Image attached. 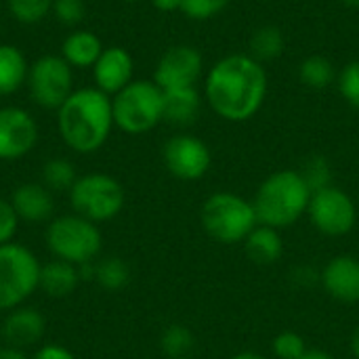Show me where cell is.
Returning <instances> with one entry per match:
<instances>
[{"mask_svg": "<svg viewBox=\"0 0 359 359\" xmlns=\"http://www.w3.org/2000/svg\"><path fill=\"white\" fill-rule=\"evenodd\" d=\"M80 284V273L78 267L65 261H50L48 265H42L40 269V286L48 297L53 299H63L69 297Z\"/></svg>", "mask_w": 359, "mask_h": 359, "instance_id": "obj_21", "label": "cell"}, {"mask_svg": "<svg viewBox=\"0 0 359 359\" xmlns=\"http://www.w3.org/2000/svg\"><path fill=\"white\" fill-rule=\"evenodd\" d=\"M343 4H347V6H351V8H359V0H341Z\"/></svg>", "mask_w": 359, "mask_h": 359, "instance_id": "obj_41", "label": "cell"}, {"mask_svg": "<svg viewBox=\"0 0 359 359\" xmlns=\"http://www.w3.org/2000/svg\"><path fill=\"white\" fill-rule=\"evenodd\" d=\"M27 74L25 55L13 44H0V97L17 93L27 82Z\"/></svg>", "mask_w": 359, "mask_h": 359, "instance_id": "obj_22", "label": "cell"}, {"mask_svg": "<svg viewBox=\"0 0 359 359\" xmlns=\"http://www.w3.org/2000/svg\"><path fill=\"white\" fill-rule=\"evenodd\" d=\"M0 347H2V334H0Z\"/></svg>", "mask_w": 359, "mask_h": 359, "instance_id": "obj_43", "label": "cell"}, {"mask_svg": "<svg viewBox=\"0 0 359 359\" xmlns=\"http://www.w3.org/2000/svg\"><path fill=\"white\" fill-rule=\"evenodd\" d=\"M337 82H339V90H341L343 99L351 107L359 109V59L358 61H349L341 69Z\"/></svg>", "mask_w": 359, "mask_h": 359, "instance_id": "obj_32", "label": "cell"}, {"mask_svg": "<svg viewBox=\"0 0 359 359\" xmlns=\"http://www.w3.org/2000/svg\"><path fill=\"white\" fill-rule=\"evenodd\" d=\"M299 78L305 86L313 90H322V88H328L337 80V72L330 59H326L324 55H311L303 59L299 67Z\"/></svg>", "mask_w": 359, "mask_h": 359, "instance_id": "obj_24", "label": "cell"}, {"mask_svg": "<svg viewBox=\"0 0 359 359\" xmlns=\"http://www.w3.org/2000/svg\"><path fill=\"white\" fill-rule=\"evenodd\" d=\"M114 128L111 97L103 90H74L57 109V130L63 143L76 154H93L105 145Z\"/></svg>", "mask_w": 359, "mask_h": 359, "instance_id": "obj_2", "label": "cell"}, {"mask_svg": "<svg viewBox=\"0 0 359 359\" xmlns=\"http://www.w3.org/2000/svg\"><path fill=\"white\" fill-rule=\"evenodd\" d=\"M122 2H139V0H122Z\"/></svg>", "mask_w": 359, "mask_h": 359, "instance_id": "obj_42", "label": "cell"}, {"mask_svg": "<svg viewBox=\"0 0 359 359\" xmlns=\"http://www.w3.org/2000/svg\"><path fill=\"white\" fill-rule=\"evenodd\" d=\"M103 53V42L97 34L88 32V29H78L72 32L63 44H61V57L72 65V67H90L97 63V59Z\"/></svg>", "mask_w": 359, "mask_h": 359, "instance_id": "obj_19", "label": "cell"}, {"mask_svg": "<svg viewBox=\"0 0 359 359\" xmlns=\"http://www.w3.org/2000/svg\"><path fill=\"white\" fill-rule=\"evenodd\" d=\"M25 84L36 105L59 109L74 93V72L61 55H42L29 65Z\"/></svg>", "mask_w": 359, "mask_h": 359, "instance_id": "obj_9", "label": "cell"}, {"mask_svg": "<svg viewBox=\"0 0 359 359\" xmlns=\"http://www.w3.org/2000/svg\"><path fill=\"white\" fill-rule=\"evenodd\" d=\"M246 255L252 263L257 265H273L276 261L282 259L284 252V242L278 229L267 227V225H257L250 236L244 240Z\"/></svg>", "mask_w": 359, "mask_h": 359, "instance_id": "obj_20", "label": "cell"}, {"mask_svg": "<svg viewBox=\"0 0 359 359\" xmlns=\"http://www.w3.org/2000/svg\"><path fill=\"white\" fill-rule=\"evenodd\" d=\"M40 269L29 248L15 242L0 246V311L21 307L38 290Z\"/></svg>", "mask_w": 359, "mask_h": 359, "instance_id": "obj_7", "label": "cell"}, {"mask_svg": "<svg viewBox=\"0 0 359 359\" xmlns=\"http://www.w3.org/2000/svg\"><path fill=\"white\" fill-rule=\"evenodd\" d=\"M0 359H32L27 358V353L23 349H17V347H0Z\"/></svg>", "mask_w": 359, "mask_h": 359, "instance_id": "obj_36", "label": "cell"}, {"mask_svg": "<svg viewBox=\"0 0 359 359\" xmlns=\"http://www.w3.org/2000/svg\"><path fill=\"white\" fill-rule=\"evenodd\" d=\"M271 349H273V355L278 359H301L307 353V343L301 334L286 330L273 339Z\"/></svg>", "mask_w": 359, "mask_h": 359, "instance_id": "obj_31", "label": "cell"}, {"mask_svg": "<svg viewBox=\"0 0 359 359\" xmlns=\"http://www.w3.org/2000/svg\"><path fill=\"white\" fill-rule=\"evenodd\" d=\"M32 359H76L74 353L61 345H55V343H48V345H42Z\"/></svg>", "mask_w": 359, "mask_h": 359, "instance_id": "obj_35", "label": "cell"}, {"mask_svg": "<svg viewBox=\"0 0 359 359\" xmlns=\"http://www.w3.org/2000/svg\"><path fill=\"white\" fill-rule=\"evenodd\" d=\"M164 164L175 179L198 181L202 179L212 162L208 145L194 135H175L164 145Z\"/></svg>", "mask_w": 359, "mask_h": 359, "instance_id": "obj_11", "label": "cell"}, {"mask_svg": "<svg viewBox=\"0 0 359 359\" xmlns=\"http://www.w3.org/2000/svg\"><path fill=\"white\" fill-rule=\"evenodd\" d=\"M11 206L15 208L19 221L42 223L53 215V196L40 183H23L11 196Z\"/></svg>", "mask_w": 359, "mask_h": 359, "instance_id": "obj_17", "label": "cell"}, {"mask_svg": "<svg viewBox=\"0 0 359 359\" xmlns=\"http://www.w3.org/2000/svg\"><path fill=\"white\" fill-rule=\"evenodd\" d=\"M303 179L307 181L309 189L311 191H318V189H324L328 185H332V172H330V164L324 156H313L307 160L305 168L301 170Z\"/></svg>", "mask_w": 359, "mask_h": 359, "instance_id": "obj_30", "label": "cell"}, {"mask_svg": "<svg viewBox=\"0 0 359 359\" xmlns=\"http://www.w3.org/2000/svg\"><path fill=\"white\" fill-rule=\"evenodd\" d=\"M69 204L76 215L93 223L111 221L124 208V187L111 175L88 172L76 179L69 189Z\"/></svg>", "mask_w": 359, "mask_h": 359, "instance_id": "obj_8", "label": "cell"}, {"mask_svg": "<svg viewBox=\"0 0 359 359\" xmlns=\"http://www.w3.org/2000/svg\"><path fill=\"white\" fill-rule=\"evenodd\" d=\"M351 353H353V358L359 359V328L351 337Z\"/></svg>", "mask_w": 359, "mask_h": 359, "instance_id": "obj_39", "label": "cell"}, {"mask_svg": "<svg viewBox=\"0 0 359 359\" xmlns=\"http://www.w3.org/2000/svg\"><path fill=\"white\" fill-rule=\"evenodd\" d=\"M284 34L278 25H261L250 36V57L257 61H273L284 53Z\"/></svg>", "mask_w": 359, "mask_h": 359, "instance_id": "obj_23", "label": "cell"}, {"mask_svg": "<svg viewBox=\"0 0 359 359\" xmlns=\"http://www.w3.org/2000/svg\"><path fill=\"white\" fill-rule=\"evenodd\" d=\"M164 93V120L172 126H189L198 120L202 109V99L196 86L172 88Z\"/></svg>", "mask_w": 359, "mask_h": 359, "instance_id": "obj_18", "label": "cell"}, {"mask_svg": "<svg viewBox=\"0 0 359 359\" xmlns=\"http://www.w3.org/2000/svg\"><path fill=\"white\" fill-rule=\"evenodd\" d=\"M309 219L313 227L330 238L347 236L358 223V208L351 196L334 185L318 189L311 194L309 202Z\"/></svg>", "mask_w": 359, "mask_h": 359, "instance_id": "obj_10", "label": "cell"}, {"mask_svg": "<svg viewBox=\"0 0 359 359\" xmlns=\"http://www.w3.org/2000/svg\"><path fill=\"white\" fill-rule=\"evenodd\" d=\"M78 175L69 160L53 158L42 166V181L44 187L50 191H69L76 183Z\"/></svg>", "mask_w": 359, "mask_h": 359, "instance_id": "obj_25", "label": "cell"}, {"mask_svg": "<svg viewBox=\"0 0 359 359\" xmlns=\"http://www.w3.org/2000/svg\"><path fill=\"white\" fill-rule=\"evenodd\" d=\"M46 332V320L44 316L34 309V307H17L13 311H8V316L2 322L0 334L2 341L8 347H17V349H27L34 347L42 341Z\"/></svg>", "mask_w": 359, "mask_h": 359, "instance_id": "obj_16", "label": "cell"}, {"mask_svg": "<svg viewBox=\"0 0 359 359\" xmlns=\"http://www.w3.org/2000/svg\"><path fill=\"white\" fill-rule=\"evenodd\" d=\"M111 111L122 133H149L164 120V93L154 80H133L111 97Z\"/></svg>", "mask_w": 359, "mask_h": 359, "instance_id": "obj_4", "label": "cell"}, {"mask_svg": "<svg viewBox=\"0 0 359 359\" xmlns=\"http://www.w3.org/2000/svg\"><path fill=\"white\" fill-rule=\"evenodd\" d=\"M311 189L299 170H278L257 189L252 206L261 225L286 229L294 225L309 208Z\"/></svg>", "mask_w": 359, "mask_h": 359, "instance_id": "obj_3", "label": "cell"}, {"mask_svg": "<svg viewBox=\"0 0 359 359\" xmlns=\"http://www.w3.org/2000/svg\"><path fill=\"white\" fill-rule=\"evenodd\" d=\"M151 4L158 11L170 13V11H181V0H151Z\"/></svg>", "mask_w": 359, "mask_h": 359, "instance_id": "obj_37", "label": "cell"}, {"mask_svg": "<svg viewBox=\"0 0 359 359\" xmlns=\"http://www.w3.org/2000/svg\"><path fill=\"white\" fill-rule=\"evenodd\" d=\"M200 221L204 231L221 244H240L259 225L252 202L231 191H217L202 204Z\"/></svg>", "mask_w": 359, "mask_h": 359, "instance_id": "obj_5", "label": "cell"}, {"mask_svg": "<svg viewBox=\"0 0 359 359\" xmlns=\"http://www.w3.org/2000/svg\"><path fill=\"white\" fill-rule=\"evenodd\" d=\"M320 282L334 301L359 303V259L351 255L330 259L320 273Z\"/></svg>", "mask_w": 359, "mask_h": 359, "instance_id": "obj_15", "label": "cell"}, {"mask_svg": "<svg viewBox=\"0 0 359 359\" xmlns=\"http://www.w3.org/2000/svg\"><path fill=\"white\" fill-rule=\"evenodd\" d=\"M17 227H19V217L15 208L11 206V202L0 198V246L13 242Z\"/></svg>", "mask_w": 359, "mask_h": 359, "instance_id": "obj_34", "label": "cell"}, {"mask_svg": "<svg viewBox=\"0 0 359 359\" xmlns=\"http://www.w3.org/2000/svg\"><path fill=\"white\" fill-rule=\"evenodd\" d=\"M46 246L59 261L80 267L95 263L103 246V236L97 223L74 212L50 221L46 227Z\"/></svg>", "mask_w": 359, "mask_h": 359, "instance_id": "obj_6", "label": "cell"}, {"mask_svg": "<svg viewBox=\"0 0 359 359\" xmlns=\"http://www.w3.org/2000/svg\"><path fill=\"white\" fill-rule=\"evenodd\" d=\"M231 359H267V358H265V355H261V353H255V351H242V353L233 355Z\"/></svg>", "mask_w": 359, "mask_h": 359, "instance_id": "obj_40", "label": "cell"}, {"mask_svg": "<svg viewBox=\"0 0 359 359\" xmlns=\"http://www.w3.org/2000/svg\"><path fill=\"white\" fill-rule=\"evenodd\" d=\"M95 282H99L105 290H122L128 282H130V269L128 265L118 259V257H109L103 259L97 265V273H95Z\"/></svg>", "mask_w": 359, "mask_h": 359, "instance_id": "obj_26", "label": "cell"}, {"mask_svg": "<svg viewBox=\"0 0 359 359\" xmlns=\"http://www.w3.org/2000/svg\"><path fill=\"white\" fill-rule=\"evenodd\" d=\"M301 359H334L330 353L322 351V349H307V353Z\"/></svg>", "mask_w": 359, "mask_h": 359, "instance_id": "obj_38", "label": "cell"}, {"mask_svg": "<svg viewBox=\"0 0 359 359\" xmlns=\"http://www.w3.org/2000/svg\"><path fill=\"white\" fill-rule=\"evenodd\" d=\"M231 0H181V13L194 21H206L221 15Z\"/></svg>", "mask_w": 359, "mask_h": 359, "instance_id": "obj_29", "label": "cell"}, {"mask_svg": "<svg viewBox=\"0 0 359 359\" xmlns=\"http://www.w3.org/2000/svg\"><path fill=\"white\" fill-rule=\"evenodd\" d=\"M204 61L198 48L189 44L170 46L158 61L154 72V82L162 90L172 88H191L200 80Z\"/></svg>", "mask_w": 359, "mask_h": 359, "instance_id": "obj_12", "label": "cell"}, {"mask_svg": "<svg viewBox=\"0 0 359 359\" xmlns=\"http://www.w3.org/2000/svg\"><path fill=\"white\" fill-rule=\"evenodd\" d=\"M6 6L13 19L32 25L40 23L53 11V0H6Z\"/></svg>", "mask_w": 359, "mask_h": 359, "instance_id": "obj_28", "label": "cell"}, {"mask_svg": "<svg viewBox=\"0 0 359 359\" xmlns=\"http://www.w3.org/2000/svg\"><path fill=\"white\" fill-rule=\"evenodd\" d=\"M135 61L133 55L122 46H107L103 48L101 57L93 65V78L99 90L114 97L124 86L133 82Z\"/></svg>", "mask_w": 359, "mask_h": 359, "instance_id": "obj_14", "label": "cell"}, {"mask_svg": "<svg viewBox=\"0 0 359 359\" xmlns=\"http://www.w3.org/2000/svg\"><path fill=\"white\" fill-rule=\"evenodd\" d=\"M38 141V124L23 107H0V160L11 162L27 156Z\"/></svg>", "mask_w": 359, "mask_h": 359, "instance_id": "obj_13", "label": "cell"}, {"mask_svg": "<svg viewBox=\"0 0 359 359\" xmlns=\"http://www.w3.org/2000/svg\"><path fill=\"white\" fill-rule=\"evenodd\" d=\"M84 0H53V15L63 25H78L84 19Z\"/></svg>", "mask_w": 359, "mask_h": 359, "instance_id": "obj_33", "label": "cell"}, {"mask_svg": "<svg viewBox=\"0 0 359 359\" xmlns=\"http://www.w3.org/2000/svg\"><path fill=\"white\" fill-rule=\"evenodd\" d=\"M194 345H196V341H194L191 330L181 324L168 326L160 339V347H162L164 355H168L170 359L187 358L191 353Z\"/></svg>", "mask_w": 359, "mask_h": 359, "instance_id": "obj_27", "label": "cell"}, {"mask_svg": "<svg viewBox=\"0 0 359 359\" xmlns=\"http://www.w3.org/2000/svg\"><path fill=\"white\" fill-rule=\"evenodd\" d=\"M204 95L219 118L246 122L263 107L267 74L261 61L250 55H227L208 72Z\"/></svg>", "mask_w": 359, "mask_h": 359, "instance_id": "obj_1", "label": "cell"}]
</instances>
